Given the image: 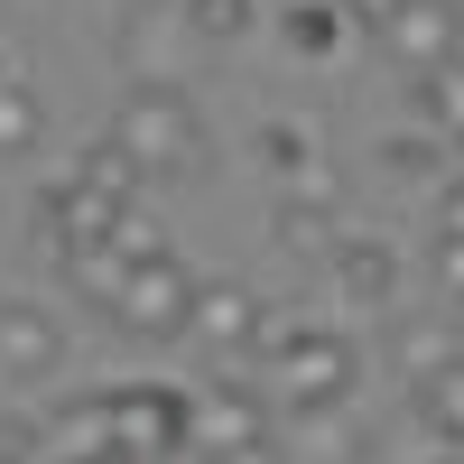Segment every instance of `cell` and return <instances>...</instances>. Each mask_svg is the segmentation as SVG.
Listing matches in <instances>:
<instances>
[{"instance_id":"cell-16","label":"cell","mask_w":464,"mask_h":464,"mask_svg":"<svg viewBox=\"0 0 464 464\" xmlns=\"http://www.w3.org/2000/svg\"><path fill=\"white\" fill-rule=\"evenodd\" d=\"M186 19H168V10H130V28H121V56H130V84H177L168 74V37H177Z\"/></svg>"},{"instance_id":"cell-23","label":"cell","mask_w":464,"mask_h":464,"mask_svg":"<svg viewBox=\"0 0 464 464\" xmlns=\"http://www.w3.org/2000/svg\"><path fill=\"white\" fill-rule=\"evenodd\" d=\"M437 232H446V242H464V186L446 177V196H437Z\"/></svg>"},{"instance_id":"cell-28","label":"cell","mask_w":464,"mask_h":464,"mask_svg":"<svg viewBox=\"0 0 464 464\" xmlns=\"http://www.w3.org/2000/svg\"><path fill=\"white\" fill-rule=\"evenodd\" d=\"M0 84H10V56H0Z\"/></svg>"},{"instance_id":"cell-5","label":"cell","mask_w":464,"mask_h":464,"mask_svg":"<svg viewBox=\"0 0 464 464\" xmlns=\"http://www.w3.org/2000/svg\"><path fill=\"white\" fill-rule=\"evenodd\" d=\"M260 325H269V306H260L242 279H205V288H196V316H186L177 343H196L205 372H242V362L260 353Z\"/></svg>"},{"instance_id":"cell-11","label":"cell","mask_w":464,"mask_h":464,"mask_svg":"<svg viewBox=\"0 0 464 464\" xmlns=\"http://www.w3.org/2000/svg\"><path fill=\"white\" fill-rule=\"evenodd\" d=\"M37 455H47V464H130L121 437H111V391L102 400H65L47 418V437H37Z\"/></svg>"},{"instance_id":"cell-7","label":"cell","mask_w":464,"mask_h":464,"mask_svg":"<svg viewBox=\"0 0 464 464\" xmlns=\"http://www.w3.org/2000/svg\"><path fill=\"white\" fill-rule=\"evenodd\" d=\"M372 37H381V56H400L409 74H437V65L464 56V10L455 0H391V10L372 19Z\"/></svg>"},{"instance_id":"cell-10","label":"cell","mask_w":464,"mask_h":464,"mask_svg":"<svg viewBox=\"0 0 464 464\" xmlns=\"http://www.w3.org/2000/svg\"><path fill=\"white\" fill-rule=\"evenodd\" d=\"M325 279L343 297V316H391L400 297V251L381 242V232H343V242L325 251Z\"/></svg>"},{"instance_id":"cell-25","label":"cell","mask_w":464,"mask_h":464,"mask_svg":"<svg viewBox=\"0 0 464 464\" xmlns=\"http://www.w3.org/2000/svg\"><path fill=\"white\" fill-rule=\"evenodd\" d=\"M343 10H362V28H372V19H381V10H391V0H343Z\"/></svg>"},{"instance_id":"cell-2","label":"cell","mask_w":464,"mask_h":464,"mask_svg":"<svg viewBox=\"0 0 464 464\" xmlns=\"http://www.w3.org/2000/svg\"><path fill=\"white\" fill-rule=\"evenodd\" d=\"M111 140L130 149V168L149 186H186V177L214 168V130H205V111H196L186 84H130L121 111H111Z\"/></svg>"},{"instance_id":"cell-20","label":"cell","mask_w":464,"mask_h":464,"mask_svg":"<svg viewBox=\"0 0 464 464\" xmlns=\"http://www.w3.org/2000/svg\"><path fill=\"white\" fill-rule=\"evenodd\" d=\"M37 140H47V102L28 93V74H10L0 84V159H28Z\"/></svg>"},{"instance_id":"cell-19","label":"cell","mask_w":464,"mask_h":464,"mask_svg":"<svg viewBox=\"0 0 464 464\" xmlns=\"http://www.w3.org/2000/svg\"><path fill=\"white\" fill-rule=\"evenodd\" d=\"M418 130H437L446 149L464 140V65H437V74H418Z\"/></svg>"},{"instance_id":"cell-30","label":"cell","mask_w":464,"mask_h":464,"mask_svg":"<svg viewBox=\"0 0 464 464\" xmlns=\"http://www.w3.org/2000/svg\"><path fill=\"white\" fill-rule=\"evenodd\" d=\"M455 10H464V0H455Z\"/></svg>"},{"instance_id":"cell-8","label":"cell","mask_w":464,"mask_h":464,"mask_svg":"<svg viewBox=\"0 0 464 464\" xmlns=\"http://www.w3.org/2000/svg\"><path fill=\"white\" fill-rule=\"evenodd\" d=\"M65 372V316L37 297H0V391H47Z\"/></svg>"},{"instance_id":"cell-4","label":"cell","mask_w":464,"mask_h":464,"mask_svg":"<svg viewBox=\"0 0 464 464\" xmlns=\"http://www.w3.org/2000/svg\"><path fill=\"white\" fill-rule=\"evenodd\" d=\"M111 437H121L130 464L196 455V391H168V381H121V391H111Z\"/></svg>"},{"instance_id":"cell-15","label":"cell","mask_w":464,"mask_h":464,"mask_svg":"<svg viewBox=\"0 0 464 464\" xmlns=\"http://www.w3.org/2000/svg\"><path fill=\"white\" fill-rule=\"evenodd\" d=\"M409 409H418V428L437 437V455H464V362H446L437 381H418Z\"/></svg>"},{"instance_id":"cell-12","label":"cell","mask_w":464,"mask_h":464,"mask_svg":"<svg viewBox=\"0 0 464 464\" xmlns=\"http://www.w3.org/2000/svg\"><path fill=\"white\" fill-rule=\"evenodd\" d=\"M279 455L288 464H372V428L353 418V400L343 409H306V418H288Z\"/></svg>"},{"instance_id":"cell-27","label":"cell","mask_w":464,"mask_h":464,"mask_svg":"<svg viewBox=\"0 0 464 464\" xmlns=\"http://www.w3.org/2000/svg\"><path fill=\"white\" fill-rule=\"evenodd\" d=\"M446 177H455V186H464V140H455V149H446Z\"/></svg>"},{"instance_id":"cell-18","label":"cell","mask_w":464,"mask_h":464,"mask_svg":"<svg viewBox=\"0 0 464 464\" xmlns=\"http://www.w3.org/2000/svg\"><path fill=\"white\" fill-rule=\"evenodd\" d=\"M186 37H205V47H232V37H251L269 19V0H177Z\"/></svg>"},{"instance_id":"cell-9","label":"cell","mask_w":464,"mask_h":464,"mask_svg":"<svg viewBox=\"0 0 464 464\" xmlns=\"http://www.w3.org/2000/svg\"><path fill=\"white\" fill-rule=\"evenodd\" d=\"M269 446V391H242L232 372H214V391H196V464Z\"/></svg>"},{"instance_id":"cell-26","label":"cell","mask_w":464,"mask_h":464,"mask_svg":"<svg viewBox=\"0 0 464 464\" xmlns=\"http://www.w3.org/2000/svg\"><path fill=\"white\" fill-rule=\"evenodd\" d=\"M0 464H28V446H19V437H0Z\"/></svg>"},{"instance_id":"cell-1","label":"cell","mask_w":464,"mask_h":464,"mask_svg":"<svg viewBox=\"0 0 464 464\" xmlns=\"http://www.w3.org/2000/svg\"><path fill=\"white\" fill-rule=\"evenodd\" d=\"M362 381V343L343 325H306V316H269L260 325V391L279 418H306V409H343Z\"/></svg>"},{"instance_id":"cell-6","label":"cell","mask_w":464,"mask_h":464,"mask_svg":"<svg viewBox=\"0 0 464 464\" xmlns=\"http://www.w3.org/2000/svg\"><path fill=\"white\" fill-rule=\"evenodd\" d=\"M140 205H121L111 186H93L84 168H56L47 186H37V232H47L56 251H93V242H121V223Z\"/></svg>"},{"instance_id":"cell-17","label":"cell","mask_w":464,"mask_h":464,"mask_svg":"<svg viewBox=\"0 0 464 464\" xmlns=\"http://www.w3.org/2000/svg\"><path fill=\"white\" fill-rule=\"evenodd\" d=\"M334 242H343V205H306V196H288V205H279V251L325 260Z\"/></svg>"},{"instance_id":"cell-14","label":"cell","mask_w":464,"mask_h":464,"mask_svg":"<svg viewBox=\"0 0 464 464\" xmlns=\"http://www.w3.org/2000/svg\"><path fill=\"white\" fill-rule=\"evenodd\" d=\"M446 362H464V325H455V316H428V325H391V372L409 381V391H418V381H437Z\"/></svg>"},{"instance_id":"cell-24","label":"cell","mask_w":464,"mask_h":464,"mask_svg":"<svg viewBox=\"0 0 464 464\" xmlns=\"http://www.w3.org/2000/svg\"><path fill=\"white\" fill-rule=\"evenodd\" d=\"M214 464H288V455H279V437H269V446H242V455H214Z\"/></svg>"},{"instance_id":"cell-13","label":"cell","mask_w":464,"mask_h":464,"mask_svg":"<svg viewBox=\"0 0 464 464\" xmlns=\"http://www.w3.org/2000/svg\"><path fill=\"white\" fill-rule=\"evenodd\" d=\"M269 28H279V47H288V56L325 65L343 37H353V10H343V0H279V10H269Z\"/></svg>"},{"instance_id":"cell-3","label":"cell","mask_w":464,"mask_h":464,"mask_svg":"<svg viewBox=\"0 0 464 464\" xmlns=\"http://www.w3.org/2000/svg\"><path fill=\"white\" fill-rule=\"evenodd\" d=\"M196 288H205V279L159 242V251H140V260H130V279H121V297H111L102 316L121 325V334H140V343H177L186 316H196Z\"/></svg>"},{"instance_id":"cell-21","label":"cell","mask_w":464,"mask_h":464,"mask_svg":"<svg viewBox=\"0 0 464 464\" xmlns=\"http://www.w3.org/2000/svg\"><path fill=\"white\" fill-rule=\"evenodd\" d=\"M381 168H391V177H437L446 168V140L437 130H400V140H381Z\"/></svg>"},{"instance_id":"cell-29","label":"cell","mask_w":464,"mask_h":464,"mask_svg":"<svg viewBox=\"0 0 464 464\" xmlns=\"http://www.w3.org/2000/svg\"><path fill=\"white\" fill-rule=\"evenodd\" d=\"M437 464H464V455H437Z\"/></svg>"},{"instance_id":"cell-22","label":"cell","mask_w":464,"mask_h":464,"mask_svg":"<svg viewBox=\"0 0 464 464\" xmlns=\"http://www.w3.org/2000/svg\"><path fill=\"white\" fill-rule=\"evenodd\" d=\"M437 288L464 306V242H437Z\"/></svg>"}]
</instances>
